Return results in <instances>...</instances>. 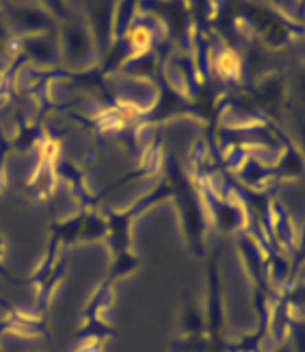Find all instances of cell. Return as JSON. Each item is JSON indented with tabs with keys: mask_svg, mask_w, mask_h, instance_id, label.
<instances>
[{
	"mask_svg": "<svg viewBox=\"0 0 305 352\" xmlns=\"http://www.w3.org/2000/svg\"><path fill=\"white\" fill-rule=\"evenodd\" d=\"M216 72L220 76H226V78H231V76H238L239 72V57L236 55V51L231 49H226L222 51L214 60Z\"/></svg>",
	"mask_w": 305,
	"mask_h": 352,
	"instance_id": "cell-1",
	"label": "cell"
},
{
	"mask_svg": "<svg viewBox=\"0 0 305 352\" xmlns=\"http://www.w3.org/2000/svg\"><path fill=\"white\" fill-rule=\"evenodd\" d=\"M131 41H133V45L138 47V49H144V47L150 43V34H148V30L144 28H136L133 35H131Z\"/></svg>",
	"mask_w": 305,
	"mask_h": 352,
	"instance_id": "cell-2",
	"label": "cell"
}]
</instances>
